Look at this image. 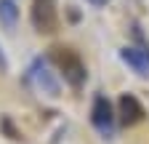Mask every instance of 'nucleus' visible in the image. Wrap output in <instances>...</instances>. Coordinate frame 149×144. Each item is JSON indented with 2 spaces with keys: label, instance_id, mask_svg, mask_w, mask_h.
<instances>
[{
  "label": "nucleus",
  "instance_id": "f257e3e1",
  "mask_svg": "<svg viewBox=\"0 0 149 144\" xmlns=\"http://www.w3.org/2000/svg\"><path fill=\"white\" fill-rule=\"evenodd\" d=\"M48 62L59 69V75L64 78V83H67L69 88L80 91V88L85 85L88 69H85L83 56H80L74 48H69V45H53V48H48Z\"/></svg>",
  "mask_w": 149,
  "mask_h": 144
},
{
  "label": "nucleus",
  "instance_id": "f03ea898",
  "mask_svg": "<svg viewBox=\"0 0 149 144\" xmlns=\"http://www.w3.org/2000/svg\"><path fill=\"white\" fill-rule=\"evenodd\" d=\"M29 22H32L35 32L53 35L59 29V3H56V0H32Z\"/></svg>",
  "mask_w": 149,
  "mask_h": 144
},
{
  "label": "nucleus",
  "instance_id": "7ed1b4c3",
  "mask_svg": "<svg viewBox=\"0 0 149 144\" xmlns=\"http://www.w3.org/2000/svg\"><path fill=\"white\" fill-rule=\"evenodd\" d=\"M91 123H93V128H96L104 139H112V136H115L117 112H115L112 101L104 94H99L96 99H93V104H91Z\"/></svg>",
  "mask_w": 149,
  "mask_h": 144
},
{
  "label": "nucleus",
  "instance_id": "20e7f679",
  "mask_svg": "<svg viewBox=\"0 0 149 144\" xmlns=\"http://www.w3.org/2000/svg\"><path fill=\"white\" fill-rule=\"evenodd\" d=\"M133 32H136V38L141 40L139 27H133ZM120 59L133 69L139 78H149V45L144 40L139 45H125V48H120Z\"/></svg>",
  "mask_w": 149,
  "mask_h": 144
},
{
  "label": "nucleus",
  "instance_id": "39448f33",
  "mask_svg": "<svg viewBox=\"0 0 149 144\" xmlns=\"http://www.w3.org/2000/svg\"><path fill=\"white\" fill-rule=\"evenodd\" d=\"M144 117H146V110H144V104L133 94H123L117 99V120H120V125L133 128V125H139Z\"/></svg>",
  "mask_w": 149,
  "mask_h": 144
},
{
  "label": "nucleus",
  "instance_id": "423d86ee",
  "mask_svg": "<svg viewBox=\"0 0 149 144\" xmlns=\"http://www.w3.org/2000/svg\"><path fill=\"white\" fill-rule=\"evenodd\" d=\"M29 75H35V78H37V83H40V85H45V91H48L51 96H56V94H59V83L51 78V72H45L43 62H35V67L29 69Z\"/></svg>",
  "mask_w": 149,
  "mask_h": 144
},
{
  "label": "nucleus",
  "instance_id": "0eeeda50",
  "mask_svg": "<svg viewBox=\"0 0 149 144\" xmlns=\"http://www.w3.org/2000/svg\"><path fill=\"white\" fill-rule=\"evenodd\" d=\"M16 19H19V8L13 0H0V24L6 29H13L16 27Z\"/></svg>",
  "mask_w": 149,
  "mask_h": 144
},
{
  "label": "nucleus",
  "instance_id": "6e6552de",
  "mask_svg": "<svg viewBox=\"0 0 149 144\" xmlns=\"http://www.w3.org/2000/svg\"><path fill=\"white\" fill-rule=\"evenodd\" d=\"M3 131H6V134H8V139H13V141H19V139H22V134H19V131L13 128L11 117H3Z\"/></svg>",
  "mask_w": 149,
  "mask_h": 144
},
{
  "label": "nucleus",
  "instance_id": "1a4fd4ad",
  "mask_svg": "<svg viewBox=\"0 0 149 144\" xmlns=\"http://www.w3.org/2000/svg\"><path fill=\"white\" fill-rule=\"evenodd\" d=\"M88 3H91V6H96V8H101V6L109 3V0H88Z\"/></svg>",
  "mask_w": 149,
  "mask_h": 144
},
{
  "label": "nucleus",
  "instance_id": "9d476101",
  "mask_svg": "<svg viewBox=\"0 0 149 144\" xmlns=\"http://www.w3.org/2000/svg\"><path fill=\"white\" fill-rule=\"evenodd\" d=\"M8 67V62H6V56H3V53H0V69H6Z\"/></svg>",
  "mask_w": 149,
  "mask_h": 144
}]
</instances>
